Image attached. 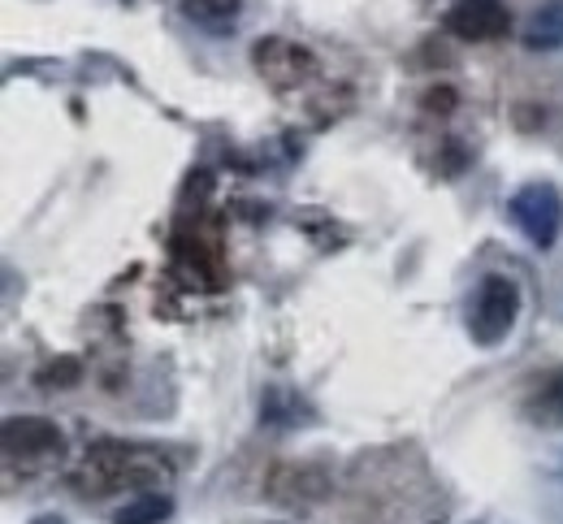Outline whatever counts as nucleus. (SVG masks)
<instances>
[{
    "label": "nucleus",
    "instance_id": "f257e3e1",
    "mask_svg": "<svg viewBox=\"0 0 563 524\" xmlns=\"http://www.w3.org/2000/svg\"><path fill=\"white\" fill-rule=\"evenodd\" d=\"M516 312H520V291H516L507 278H486V282L477 287L468 330H473V338H477L482 347H494L498 338H507V334H511Z\"/></svg>",
    "mask_w": 563,
    "mask_h": 524
},
{
    "label": "nucleus",
    "instance_id": "f03ea898",
    "mask_svg": "<svg viewBox=\"0 0 563 524\" xmlns=\"http://www.w3.org/2000/svg\"><path fill=\"white\" fill-rule=\"evenodd\" d=\"M0 438H4V455L22 459L26 468H44V464L62 459V450H66L62 430L53 421H44V416H9Z\"/></svg>",
    "mask_w": 563,
    "mask_h": 524
},
{
    "label": "nucleus",
    "instance_id": "7ed1b4c3",
    "mask_svg": "<svg viewBox=\"0 0 563 524\" xmlns=\"http://www.w3.org/2000/svg\"><path fill=\"white\" fill-rule=\"evenodd\" d=\"M511 218H516V225L529 234V243H533V247H551L563 230L560 191H555V187H547V182L525 187V191L511 200Z\"/></svg>",
    "mask_w": 563,
    "mask_h": 524
},
{
    "label": "nucleus",
    "instance_id": "20e7f679",
    "mask_svg": "<svg viewBox=\"0 0 563 524\" xmlns=\"http://www.w3.org/2000/svg\"><path fill=\"white\" fill-rule=\"evenodd\" d=\"M252 62H256V70L265 75V82H274V87H299V82H308V78L317 75V62H312V53L308 48H299L295 40H261L256 44V53H252Z\"/></svg>",
    "mask_w": 563,
    "mask_h": 524
},
{
    "label": "nucleus",
    "instance_id": "39448f33",
    "mask_svg": "<svg viewBox=\"0 0 563 524\" xmlns=\"http://www.w3.org/2000/svg\"><path fill=\"white\" fill-rule=\"evenodd\" d=\"M446 31L460 35V40L490 44V40H503V35L511 31V13H507L498 0H460V4L446 13Z\"/></svg>",
    "mask_w": 563,
    "mask_h": 524
},
{
    "label": "nucleus",
    "instance_id": "423d86ee",
    "mask_svg": "<svg viewBox=\"0 0 563 524\" xmlns=\"http://www.w3.org/2000/svg\"><path fill=\"white\" fill-rule=\"evenodd\" d=\"M525 44H529V48H560L563 44V0H551V4L529 22Z\"/></svg>",
    "mask_w": 563,
    "mask_h": 524
},
{
    "label": "nucleus",
    "instance_id": "0eeeda50",
    "mask_svg": "<svg viewBox=\"0 0 563 524\" xmlns=\"http://www.w3.org/2000/svg\"><path fill=\"white\" fill-rule=\"evenodd\" d=\"M542 381V399L529 408L533 412V421H563V374H555V377H538Z\"/></svg>",
    "mask_w": 563,
    "mask_h": 524
},
{
    "label": "nucleus",
    "instance_id": "6e6552de",
    "mask_svg": "<svg viewBox=\"0 0 563 524\" xmlns=\"http://www.w3.org/2000/svg\"><path fill=\"white\" fill-rule=\"evenodd\" d=\"M187 4V13L196 18V22H205V26H225V22H234V13H239V0H183Z\"/></svg>",
    "mask_w": 563,
    "mask_h": 524
},
{
    "label": "nucleus",
    "instance_id": "1a4fd4ad",
    "mask_svg": "<svg viewBox=\"0 0 563 524\" xmlns=\"http://www.w3.org/2000/svg\"><path fill=\"white\" fill-rule=\"evenodd\" d=\"M165 512H169V503L152 494V499H140V503L122 508V512H118V524H152V521H161Z\"/></svg>",
    "mask_w": 563,
    "mask_h": 524
},
{
    "label": "nucleus",
    "instance_id": "9d476101",
    "mask_svg": "<svg viewBox=\"0 0 563 524\" xmlns=\"http://www.w3.org/2000/svg\"><path fill=\"white\" fill-rule=\"evenodd\" d=\"M424 104H429L433 113H451V109H455V91H451V87H438V91L424 96Z\"/></svg>",
    "mask_w": 563,
    "mask_h": 524
}]
</instances>
